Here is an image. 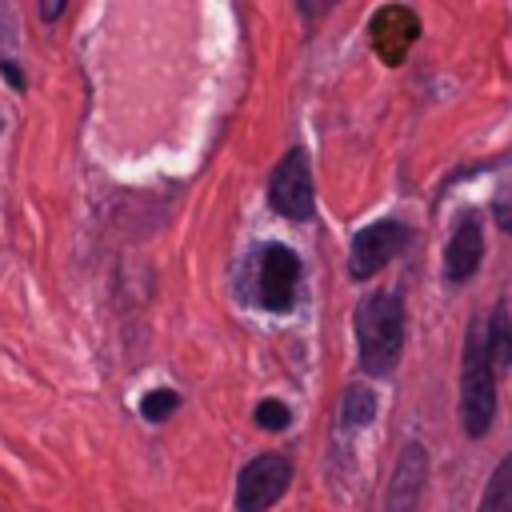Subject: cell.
Masks as SVG:
<instances>
[{
    "label": "cell",
    "instance_id": "3957f363",
    "mask_svg": "<svg viewBox=\"0 0 512 512\" xmlns=\"http://www.w3.org/2000/svg\"><path fill=\"white\" fill-rule=\"evenodd\" d=\"M412 240L408 224L400 220H372L352 236V252H348V276L352 280H372L392 256L404 252V244Z\"/></svg>",
    "mask_w": 512,
    "mask_h": 512
},
{
    "label": "cell",
    "instance_id": "5bb4252c",
    "mask_svg": "<svg viewBox=\"0 0 512 512\" xmlns=\"http://www.w3.org/2000/svg\"><path fill=\"white\" fill-rule=\"evenodd\" d=\"M288 420H292V416H288V408H284L280 400H260V404H256V424H260V428H268V432H284Z\"/></svg>",
    "mask_w": 512,
    "mask_h": 512
},
{
    "label": "cell",
    "instance_id": "277c9868",
    "mask_svg": "<svg viewBox=\"0 0 512 512\" xmlns=\"http://www.w3.org/2000/svg\"><path fill=\"white\" fill-rule=\"evenodd\" d=\"M288 480H292L288 456L264 452V456L248 460L236 480V512H268L288 492Z\"/></svg>",
    "mask_w": 512,
    "mask_h": 512
},
{
    "label": "cell",
    "instance_id": "2e32d148",
    "mask_svg": "<svg viewBox=\"0 0 512 512\" xmlns=\"http://www.w3.org/2000/svg\"><path fill=\"white\" fill-rule=\"evenodd\" d=\"M0 72H4V80H8L12 88H24V76H20V68H16L12 60H0Z\"/></svg>",
    "mask_w": 512,
    "mask_h": 512
},
{
    "label": "cell",
    "instance_id": "8fae6325",
    "mask_svg": "<svg viewBox=\"0 0 512 512\" xmlns=\"http://www.w3.org/2000/svg\"><path fill=\"white\" fill-rule=\"evenodd\" d=\"M480 512H512V452L492 468L480 496Z\"/></svg>",
    "mask_w": 512,
    "mask_h": 512
},
{
    "label": "cell",
    "instance_id": "52a82bcc",
    "mask_svg": "<svg viewBox=\"0 0 512 512\" xmlns=\"http://www.w3.org/2000/svg\"><path fill=\"white\" fill-rule=\"evenodd\" d=\"M424 480H428V452H424V444L412 440V444H404V452L392 468V480L384 492V512H416Z\"/></svg>",
    "mask_w": 512,
    "mask_h": 512
},
{
    "label": "cell",
    "instance_id": "4fadbf2b",
    "mask_svg": "<svg viewBox=\"0 0 512 512\" xmlns=\"http://www.w3.org/2000/svg\"><path fill=\"white\" fill-rule=\"evenodd\" d=\"M176 408H180V396H176L172 388H152V392H144V400H140V416L152 420V424L168 420Z\"/></svg>",
    "mask_w": 512,
    "mask_h": 512
},
{
    "label": "cell",
    "instance_id": "5b68a950",
    "mask_svg": "<svg viewBox=\"0 0 512 512\" xmlns=\"http://www.w3.org/2000/svg\"><path fill=\"white\" fill-rule=\"evenodd\" d=\"M268 204L284 216V220H308L316 212V188H312V168H308V156L300 148H292L272 180H268Z\"/></svg>",
    "mask_w": 512,
    "mask_h": 512
},
{
    "label": "cell",
    "instance_id": "30bf717a",
    "mask_svg": "<svg viewBox=\"0 0 512 512\" xmlns=\"http://www.w3.org/2000/svg\"><path fill=\"white\" fill-rule=\"evenodd\" d=\"M484 352H488V360H492L496 372H508L512 368V316H508V304L504 300L484 320Z\"/></svg>",
    "mask_w": 512,
    "mask_h": 512
},
{
    "label": "cell",
    "instance_id": "8992f818",
    "mask_svg": "<svg viewBox=\"0 0 512 512\" xmlns=\"http://www.w3.org/2000/svg\"><path fill=\"white\" fill-rule=\"evenodd\" d=\"M296 284H300V256L284 244H268L256 268V300L268 312H288L296 300Z\"/></svg>",
    "mask_w": 512,
    "mask_h": 512
},
{
    "label": "cell",
    "instance_id": "6da1fadb",
    "mask_svg": "<svg viewBox=\"0 0 512 512\" xmlns=\"http://www.w3.org/2000/svg\"><path fill=\"white\" fill-rule=\"evenodd\" d=\"M360 368L368 376H388L404 348V304L396 292H372L356 308Z\"/></svg>",
    "mask_w": 512,
    "mask_h": 512
},
{
    "label": "cell",
    "instance_id": "7c38bea8",
    "mask_svg": "<svg viewBox=\"0 0 512 512\" xmlns=\"http://www.w3.org/2000/svg\"><path fill=\"white\" fill-rule=\"evenodd\" d=\"M376 416V392L368 384H352L340 404V428H364Z\"/></svg>",
    "mask_w": 512,
    "mask_h": 512
},
{
    "label": "cell",
    "instance_id": "7a4b0ae2",
    "mask_svg": "<svg viewBox=\"0 0 512 512\" xmlns=\"http://www.w3.org/2000/svg\"><path fill=\"white\" fill-rule=\"evenodd\" d=\"M492 416H496V368L484 352V328L480 320H472L460 360V424L472 440H480L488 436Z\"/></svg>",
    "mask_w": 512,
    "mask_h": 512
},
{
    "label": "cell",
    "instance_id": "ba28073f",
    "mask_svg": "<svg viewBox=\"0 0 512 512\" xmlns=\"http://www.w3.org/2000/svg\"><path fill=\"white\" fill-rule=\"evenodd\" d=\"M480 256H484V228L476 216H460L448 248H444V276L448 284H464L476 268H480Z\"/></svg>",
    "mask_w": 512,
    "mask_h": 512
},
{
    "label": "cell",
    "instance_id": "9a60e30c",
    "mask_svg": "<svg viewBox=\"0 0 512 512\" xmlns=\"http://www.w3.org/2000/svg\"><path fill=\"white\" fill-rule=\"evenodd\" d=\"M492 220L500 224V232L512 236V188L496 192V200H492Z\"/></svg>",
    "mask_w": 512,
    "mask_h": 512
},
{
    "label": "cell",
    "instance_id": "9c48e42d",
    "mask_svg": "<svg viewBox=\"0 0 512 512\" xmlns=\"http://www.w3.org/2000/svg\"><path fill=\"white\" fill-rule=\"evenodd\" d=\"M416 32H420V24H416V16L408 8H380L372 16V44H376V52L388 64H400L404 60V52L416 40Z\"/></svg>",
    "mask_w": 512,
    "mask_h": 512
},
{
    "label": "cell",
    "instance_id": "e0dca14e",
    "mask_svg": "<svg viewBox=\"0 0 512 512\" xmlns=\"http://www.w3.org/2000/svg\"><path fill=\"white\" fill-rule=\"evenodd\" d=\"M40 12H44V20H52V16H60V4H44Z\"/></svg>",
    "mask_w": 512,
    "mask_h": 512
}]
</instances>
